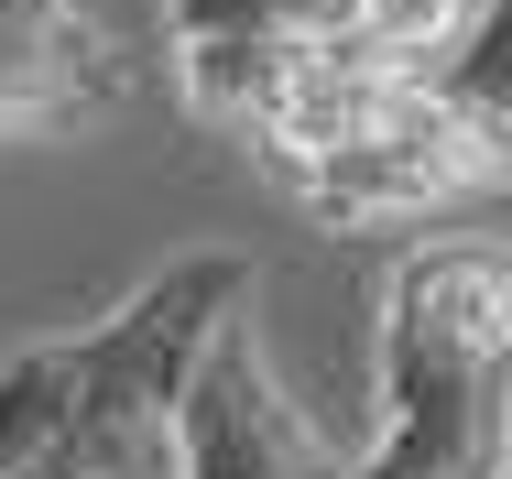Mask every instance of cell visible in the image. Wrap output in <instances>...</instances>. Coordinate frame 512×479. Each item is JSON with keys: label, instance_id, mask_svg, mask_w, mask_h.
Wrapping results in <instances>:
<instances>
[{"label": "cell", "instance_id": "obj_1", "mask_svg": "<svg viewBox=\"0 0 512 479\" xmlns=\"http://www.w3.org/2000/svg\"><path fill=\"white\" fill-rule=\"evenodd\" d=\"M262 273L240 251H186L99 327L0 360V479H175V382L207 316Z\"/></svg>", "mask_w": 512, "mask_h": 479}, {"label": "cell", "instance_id": "obj_2", "mask_svg": "<svg viewBox=\"0 0 512 479\" xmlns=\"http://www.w3.org/2000/svg\"><path fill=\"white\" fill-rule=\"evenodd\" d=\"M512 262L491 240H425L382 284V414L349 479H502Z\"/></svg>", "mask_w": 512, "mask_h": 479}, {"label": "cell", "instance_id": "obj_3", "mask_svg": "<svg viewBox=\"0 0 512 479\" xmlns=\"http://www.w3.org/2000/svg\"><path fill=\"white\" fill-rule=\"evenodd\" d=\"M273 186L295 196L327 229H371V218H447V207H491L512 186V142L502 109H491V77H425V66H393L382 88L360 98L316 153H284L262 164Z\"/></svg>", "mask_w": 512, "mask_h": 479}, {"label": "cell", "instance_id": "obj_4", "mask_svg": "<svg viewBox=\"0 0 512 479\" xmlns=\"http://www.w3.org/2000/svg\"><path fill=\"white\" fill-rule=\"evenodd\" d=\"M251 294H229V305L207 316L197 360H186V382H175V479H349V458L316 436L306 403L284 392Z\"/></svg>", "mask_w": 512, "mask_h": 479}, {"label": "cell", "instance_id": "obj_5", "mask_svg": "<svg viewBox=\"0 0 512 479\" xmlns=\"http://www.w3.org/2000/svg\"><path fill=\"white\" fill-rule=\"evenodd\" d=\"M120 98H131V66L77 0H0V131H55Z\"/></svg>", "mask_w": 512, "mask_h": 479}, {"label": "cell", "instance_id": "obj_6", "mask_svg": "<svg viewBox=\"0 0 512 479\" xmlns=\"http://www.w3.org/2000/svg\"><path fill=\"white\" fill-rule=\"evenodd\" d=\"M197 33H251V44H316V55H360V0H164V44ZM371 66V55H360Z\"/></svg>", "mask_w": 512, "mask_h": 479}, {"label": "cell", "instance_id": "obj_7", "mask_svg": "<svg viewBox=\"0 0 512 479\" xmlns=\"http://www.w3.org/2000/svg\"><path fill=\"white\" fill-rule=\"evenodd\" d=\"M480 11L469 0H360V55L371 66H436Z\"/></svg>", "mask_w": 512, "mask_h": 479}]
</instances>
